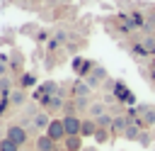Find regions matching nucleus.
I'll return each instance as SVG.
<instances>
[{
  "label": "nucleus",
  "mask_w": 155,
  "mask_h": 151,
  "mask_svg": "<svg viewBox=\"0 0 155 151\" xmlns=\"http://www.w3.org/2000/svg\"><path fill=\"white\" fill-rule=\"evenodd\" d=\"M22 66H24V54L19 49H12L10 51V73H22Z\"/></svg>",
  "instance_id": "nucleus-9"
},
{
  "label": "nucleus",
  "mask_w": 155,
  "mask_h": 151,
  "mask_svg": "<svg viewBox=\"0 0 155 151\" xmlns=\"http://www.w3.org/2000/svg\"><path fill=\"white\" fill-rule=\"evenodd\" d=\"M138 144H140V146H145V149H148V146H153V134H150L148 129H143V132H140V139H138Z\"/></svg>",
  "instance_id": "nucleus-19"
},
{
  "label": "nucleus",
  "mask_w": 155,
  "mask_h": 151,
  "mask_svg": "<svg viewBox=\"0 0 155 151\" xmlns=\"http://www.w3.org/2000/svg\"><path fill=\"white\" fill-rule=\"evenodd\" d=\"M94 122H97L99 129H111V124H114V114H111V112H104V114H99Z\"/></svg>",
  "instance_id": "nucleus-15"
},
{
  "label": "nucleus",
  "mask_w": 155,
  "mask_h": 151,
  "mask_svg": "<svg viewBox=\"0 0 155 151\" xmlns=\"http://www.w3.org/2000/svg\"><path fill=\"white\" fill-rule=\"evenodd\" d=\"M94 132H97V122H94L92 117H85V119H82L80 136H82V139H92V136H94Z\"/></svg>",
  "instance_id": "nucleus-12"
},
{
  "label": "nucleus",
  "mask_w": 155,
  "mask_h": 151,
  "mask_svg": "<svg viewBox=\"0 0 155 151\" xmlns=\"http://www.w3.org/2000/svg\"><path fill=\"white\" fill-rule=\"evenodd\" d=\"M90 95H92V88H90L85 80H75V83H73V93H70L73 100H85V97H90Z\"/></svg>",
  "instance_id": "nucleus-8"
},
{
  "label": "nucleus",
  "mask_w": 155,
  "mask_h": 151,
  "mask_svg": "<svg viewBox=\"0 0 155 151\" xmlns=\"http://www.w3.org/2000/svg\"><path fill=\"white\" fill-rule=\"evenodd\" d=\"M46 37H48V32H46V29H41V32H36V34H34V41H36V44H41V41H46Z\"/></svg>",
  "instance_id": "nucleus-20"
},
{
  "label": "nucleus",
  "mask_w": 155,
  "mask_h": 151,
  "mask_svg": "<svg viewBox=\"0 0 155 151\" xmlns=\"http://www.w3.org/2000/svg\"><path fill=\"white\" fill-rule=\"evenodd\" d=\"M109 136H111V129H99V127H97V132H94L92 139H94V144H107Z\"/></svg>",
  "instance_id": "nucleus-17"
},
{
  "label": "nucleus",
  "mask_w": 155,
  "mask_h": 151,
  "mask_svg": "<svg viewBox=\"0 0 155 151\" xmlns=\"http://www.w3.org/2000/svg\"><path fill=\"white\" fill-rule=\"evenodd\" d=\"M82 151H99V149H97V146H85Z\"/></svg>",
  "instance_id": "nucleus-22"
},
{
  "label": "nucleus",
  "mask_w": 155,
  "mask_h": 151,
  "mask_svg": "<svg viewBox=\"0 0 155 151\" xmlns=\"http://www.w3.org/2000/svg\"><path fill=\"white\" fill-rule=\"evenodd\" d=\"M34 85H36V76H34V73H22L19 88H22V90H29V88H34Z\"/></svg>",
  "instance_id": "nucleus-16"
},
{
  "label": "nucleus",
  "mask_w": 155,
  "mask_h": 151,
  "mask_svg": "<svg viewBox=\"0 0 155 151\" xmlns=\"http://www.w3.org/2000/svg\"><path fill=\"white\" fill-rule=\"evenodd\" d=\"M61 146H63V151H82V149H85L82 136H65Z\"/></svg>",
  "instance_id": "nucleus-11"
},
{
  "label": "nucleus",
  "mask_w": 155,
  "mask_h": 151,
  "mask_svg": "<svg viewBox=\"0 0 155 151\" xmlns=\"http://www.w3.org/2000/svg\"><path fill=\"white\" fill-rule=\"evenodd\" d=\"M51 119H53V117H48V112H36V114L31 117V124H34L39 132H46L48 124H51Z\"/></svg>",
  "instance_id": "nucleus-10"
},
{
  "label": "nucleus",
  "mask_w": 155,
  "mask_h": 151,
  "mask_svg": "<svg viewBox=\"0 0 155 151\" xmlns=\"http://www.w3.org/2000/svg\"><path fill=\"white\" fill-rule=\"evenodd\" d=\"M111 93H114V100L116 102H124V105H133L136 102V95L128 90V85L124 83V80H111Z\"/></svg>",
  "instance_id": "nucleus-1"
},
{
  "label": "nucleus",
  "mask_w": 155,
  "mask_h": 151,
  "mask_svg": "<svg viewBox=\"0 0 155 151\" xmlns=\"http://www.w3.org/2000/svg\"><path fill=\"white\" fill-rule=\"evenodd\" d=\"M107 80H109V73H107L102 66H94V71H92V73L85 78V83H87L92 90H94V88H99V85H104Z\"/></svg>",
  "instance_id": "nucleus-5"
},
{
  "label": "nucleus",
  "mask_w": 155,
  "mask_h": 151,
  "mask_svg": "<svg viewBox=\"0 0 155 151\" xmlns=\"http://www.w3.org/2000/svg\"><path fill=\"white\" fill-rule=\"evenodd\" d=\"M34 151H63V146L58 141H53L48 134H39L34 139Z\"/></svg>",
  "instance_id": "nucleus-4"
},
{
  "label": "nucleus",
  "mask_w": 155,
  "mask_h": 151,
  "mask_svg": "<svg viewBox=\"0 0 155 151\" xmlns=\"http://www.w3.org/2000/svg\"><path fill=\"white\" fill-rule=\"evenodd\" d=\"M61 2H70V0H61Z\"/></svg>",
  "instance_id": "nucleus-23"
},
{
  "label": "nucleus",
  "mask_w": 155,
  "mask_h": 151,
  "mask_svg": "<svg viewBox=\"0 0 155 151\" xmlns=\"http://www.w3.org/2000/svg\"><path fill=\"white\" fill-rule=\"evenodd\" d=\"M7 97H10V105H12V107H22V105L27 102V93H24L22 88H15Z\"/></svg>",
  "instance_id": "nucleus-13"
},
{
  "label": "nucleus",
  "mask_w": 155,
  "mask_h": 151,
  "mask_svg": "<svg viewBox=\"0 0 155 151\" xmlns=\"http://www.w3.org/2000/svg\"><path fill=\"white\" fill-rule=\"evenodd\" d=\"M7 73H10V63L7 61H0V78H5Z\"/></svg>",
  "instance_id": "nucleus-21"
},
{
  "label": "nucleus",
  "mask_w": 155,
  "mask_h": 151,
  "mask_svg": "<svg viewBox=\"0 0 155 151\" xmlns=\"http://www.w3.org/2000/svg\"><path fill=\"white\" fill-rule=\"evenodd\" d=\"M5 136L12 139L19 149L27 146V141H29V132H27V127H22V124H10V127L5 129Z\"/></svg>",
  "instance_id": "nucleus-2"
},
{
  "label": "nucleus",
  "mask_w": 155,
  "mask_h": 151,
  "mask_svg": "<svg viewBox=\"0 0 155 151\" xmlns=\"http://www.w3.org/2000/svg\"><path fill=\"white\" fill-rule=\"evenodd\" d=\"M63 124H65V134L68 136H80L82 117H78V114H63Z\"/></svg>",
  "instance_id": "nucleus-6"
},
{
  "label": "nucleus",
  "mask_w": 155,
  "mask_h": 151,
  "mask_svg": "<svg viewBox=\"0 0 155 151\" xmlns=\"http://www.w3.org/2000/svg\"><path fill=\"white\" fill-rule=\"evenodd\" d=\"M0 151H19V146H17L12 139L2 136V139H0Z\"/></svg>",
  "instance_id": "nucleus-18"
},
{
  "label": "nucleus",
  "mask_w": 155,
  "mask_h": 151,
  "mask_svg": "<svg viewBox=\"0 0 155 151\" xmlns=\"http://www.w3.org/2000/svg\"><path fill=\"white\" fill-rule=\"evenodd\" d=\"M131 122H136V119H131L126 112L124 114H114V124H111V134L114 136H124V132H126V127L131 124Z\"/></svg>",
  "instance_id": "nucleus-7"
},
{
  "label": "nucleus",
  "mask_w": 155,
  "mask_h": 151,
  "mask_svg": "<svg viewBox=\"0 0 155 151\" xmlns=\"http://www.w3.org/2000/svg\"><path fill=\"white\" fill-rule=\"evenodd\" d=\"M87 112H90V117H92V119H97L99 114H104V112H107V102H90Z\"/></svg>",
  "instance_id": "nucleus-14"
},
{
  "label": "nucleus",
  "mask_w": 155,
  "mask_h": 151,
  "mask_svg": "<svg viewBox=\"0 0 155 151\" xmlns=\"http://www.w3.org/2000/svg\"><path fill=\"white\" fill-rule=\"evenodd\" d=\"M153 151H155V149H153Z\"/></svg>",
  "instance_id": "nucleus-24"
},
{
  "label": "nucleus",
  "mask_w": 155,
  "mask_h": 151,
  "mask_svg": "<svg viewBox=\"0 0 155 151\" xmlns=\"http://www.w3.org/2000/svg\"><path fill=\"white\" fill-rule=\"evenodd\" d=\"M44 134H48L53 141L63 144V139L68 136V134H65V124H63V117H53V119H51V124H48V129H46Z\"/></svg>",
  "instance_id": "nucleus-3"
}]
</instances>
